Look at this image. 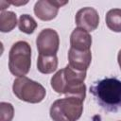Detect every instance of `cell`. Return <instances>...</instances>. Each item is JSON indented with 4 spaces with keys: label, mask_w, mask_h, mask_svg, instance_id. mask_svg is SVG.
<instances>
[{
    "label": "cell",
    "mask_w": 121,
    "mask_h": 121,
    "mask_svg": "<svg viewBox=\"0 0 121 121\" xmlns=\"http://www.w3.org/2000/svg\"><path fill=\"white\" fill-rule=\"evenodd\" d=\"M67 3L68 1L39 0L34 5V13L42 21H50L56 18L59 9Z\"/></svg>",
    "instance_id": "7"
},
{
    "label": "cell",
    "mask_w": 121,
    "mask_h": 121,
    "mask_svg": "<svg viewBox=\"0 0 121 121\" xmlns=\"http://www.w3.org/2000/svg\"><path fill=\"white\" fill-rule=\"evenodd\" d=\"M75 22L78 28H82L88 32L95 30L99 25V15L96 9L91 7L80 9L76 16Z\"/></svg>",
    "instance_id": "8"
},
{
    "label": "cell",
    "mask_w": 121,
    "mask_h": 121,
    "mask_svg": "<svg viewBox=\"0 0 121 121\" xmlns=\"http://www.w3.org/2000/svg\"><path fill=\"white\" fill-rule=\"evenodd\" d=\"M92 37L90 33L82 28H75L70 35V47L76 50H91Z\"/></svg>",
    "instance_id": "10"
},
{
    "label": "cell",
    "mask_w": 121,
    "mask_h": 121,
    "mask_svg": "<svg viewBox=\"0 0 121 121\" xmlns=\"http://www.w3.org/2000/svg\"><path fill=\"white\" fill-rule=\"evenodd\" d=\"M9 3L11 5H14V6H23V5L27 4L28 1H9Z\"/></svg>",
    "instance_id": "17"
},
{
    "label": "cell",
    "mask_w": 121,
    "mask_h": 121,
    "mask_svg": "<svg viewBox=\"0 0 121 121\" xmlns=\"http://www.w3.org/2000/svg\"><path fill=\"white\" fill-rule=\"evenodd\" d=\"M37 23L34 18L28 14H22L19 17L18 21V27L20 31L26 34H32L34 30L37 28Z\"/></svg>",
    "instance_id": "14"
},
{
    "label": "cell",
    "mask_w": 121,
    "mask_h": 121,
    "mask_svg": "<svg viewBox=\"0 0 121 121\" xmlns=\"http://www.w3.org/2000/svg\"><path fill=\"white\" fill-rule=\"evenodd\" d=\"M68 65L73 69L79 72H86L92 61L91 50L81 51L70 47L68 51Z\"/></svg>",
    "instance_id": "9"
},
{
    "label": "cell",
    "mask_w": 121,
    "mask_h": 121,
    "mask_svg": "<svg viewBox=\"0 0 121 121\" xmlns=\"http://www.w3.org/2000/svg\"><path fill=\"white\" fill-rule=\"evenodd\" d=\"M106 25L112 31L121 32V9H112L107 12Z\"/></svg>",
    "instance_id": "13"
},
{
    "label": "cell",
    "mask_w": 121,
    "mask_h": 121,
    "mask_svg": "<svg viewBox=\"0 0 121 121\" xmlns=\"http://www.w3.org/2000/svg\"><path fill=\"white\" fill-rule=\"evenodd\" d=\"M85 78L86 72H79L66 65L51 78L50 84L56 93L78 97L84 101L86 96Z\"/></svg>",
    "instance_id": "1"
},
{
    "label": "cell",
    "mask_w": 121,
    "mask_h": 121,
    "mask_svg": "<svg viewBox=\"0 0 121 121\" xmlns=\"http://www.w3.org/2000/svg\"><path fill=\"white\" fill-rule=\"evenodd\" d=\"M36 45L38 52L41 55H57L60 46L59 34L52 28H44L38 34L36 39Z\"/></svg>",
    "instance_id": "6"
},
{
    "label": "cell",
    "mask_w": 121,
    "mask_h": 121,
    "mask_svg": "<svg viewBox=\"0 0 121 121\" xmlns=\"http://www.w3.org/2000/svg\"><path fill=\"white\" fill-rule=\"evenodd\" d=\"M58 68V58L57 55L45 56L39 54L37 60V69L42 74H51Z\"/></svg>",
    "instance_id": "11"
},
{
    "label": "cell",
    "mask_w": 121,
    "mask_h": 121,
    "mask_svg": "<svg viewBox=\"0 0 121 121\" xmlns=\"http://www.w3.org/2000/svg\"><path fill=\"white\" fill-rule=\"evenodd\" d=\"M83 112V100L75 96H66L55 100L49 111L53 121H77Z\"/></svg>",
    "instance_id": "3"
},
{
    "label": "cell",
    "mask_w": 121,
    "mask_h": 121,
    "mask_svg": "<svg viewBox=\"0 0 121 121\" xmlns=\"http://www.w3.org/2000/svg\"><path fill=\"white\" fill-rule=\"evenodd\" d=\"M12 91L17 98L32 104L42 102L46 95V91L41 83L26 77H21L14 79Z\"/></svg>",
    "instance_id": "5"
},
{
    "label": "cell",
    "mask_w": 121,
    "mask_h": 121,
    "mask_svg": "<svg viewBox=\"0 0 121 121\" xmlns=\"http://www.w3.org/2000/svg\"><path fill=\"white\" fill-rule=\"evenodd\" d=\"M117 61H118L119 67H120V69H121V49L119 50V52H118V55H117Z\"/></svg>",
    "instance_id": "18"
},
{
    "label": "cell",
    "mask_w": 121,
    "mask_h": 121,
    "mask_svg": "<svg viewBox=\"0 0 121 121\" xmlns=\"http://www.w3.org/2000/svg\"><path fill=\"white\" fill-rule=\"evenodd\" d=\"M0 121H11L14 116V108L8 102L0 103Z\"/></svg>",
    "instance_id": "15"
},
{
    "label": "cell",
    "mask_w": 121,
    "mask_h": 121,
    "mask_svg": "<svg viewBox=\"0 0 121 121\" xmlns=\"http://www.w3.org/2000/svg\"><path fill=\"white\" fill-rule=\"evenodd\" d=\"M10 4L8 2V1H4V0H1L0 1V9H1V11H4V9H6Z\"/></svg>",
    "instance_id": "16"
},
{
    "label": "cell",
    "mask_w": 121,
    "mask_h": 121,
    "mask_svg": "<svg viewBox=\"0 0 121 121\" xmlns=\"http://www.w3.org/2000/svg\"><path fill=\"white\" fill-rule=\"evenodd\" d=\"M31 66V47L25 41H18L12 44L9 53V72L18 78L25 77Z\"/></svg>",
    "instance_id": "4"
},
{
    "label": "cell",
    "mask_w": 121,
    "mask_h": 121,
    "mask_svg": "<svg viewBox=\"0 0 121 121\" xmlns=\"http://www.w3.org/2000/svg\"><path fill=\"white\" fill-rule=\"evenodd\" d=\"M17 25V17L13 11H1L0 31L3 33L11 31Z\"/></svg>",
    "instance_id": "12"
},
{
    "label": "cell",
    "mask_w": 121,
    "mask_h": 121,
    "mask_svg": "<svg viewBox=\"0 0 121 121\" xmlns=\"http://www.w3.org/2000/svg\"><path fill=\"white\" fill-rule=\"evenodd\" d=\"M90 93L96 103L106 112H116L121 110V80L118 78L99 79L90 87Z\"/></svg>",
    "instance_id": "2"
}]
</instances>
